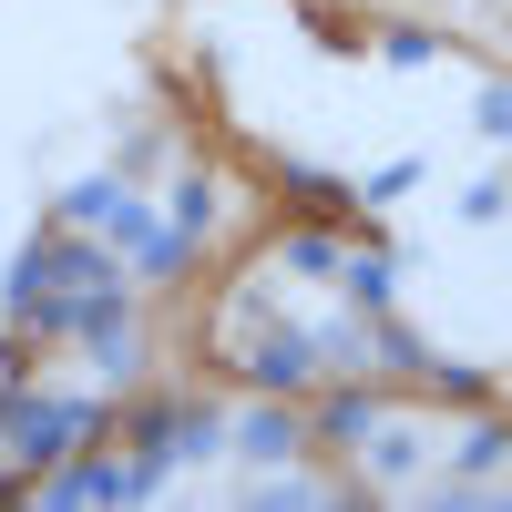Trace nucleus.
<instances>
[{
	"label": "nucleus",
	"instance_id": "f257e3e1",
	"mask_svg": "<svg viewBox=\"0 0 512 512\" xmlns=\"http://www.w3.org/2000/svg\"><path fill=\"white\" fill-rule=\"evenodd\" d=\"M93 431H103L93 400H62V390H11V400H0V451H21V461H62L72 441H93Z\"/></svg>",
	"mask_w": 512,
	"mask_h": 512
},
{
	"label": "nucleus",
	"instance_id": "f03ea898",
	"mask_svg": "<svg viewBox=\"0 0 512 512\" xmlns=\"http://www.w3.org/2000/svg\"><path fill=\"white\" fill-rule=\"evenodd\" d=\"M164 492V472H154V461H72V472H52V482H41V502H154Z\"/></svg>",
	"mask_w": 512,
	"mask_h": 512
},
{
	"label": "nucleus",
	"instance_id": "7ed1b4c3",
	"mask_svg": "<svg viewBox=\"0 0 512 512\" xmlns=\"http://www.w3.org/2000/svg\"><path fill=\"white\" fill-rule=\"evenodd\" d=\"M41 287H113V256L103 246H82V236H62V246H41Z\"/></svg>",
	"mask_w": 512,
	"mask_h": 512
},
{
	"label": "nucleus",
	"instance_id": "20e7f679",
	"mask_svg": "<svg viewBox=\"0 0 512 512\" xmlns=\"http://www.w3.org/2000/svg\"><path fill=\"white\" fill-rule=\"evenodd\" d=\"M226 441H236L246 461H287V451H297V410H246Z\"/></svg>",
	"mask_w": 512,
	"mask_h": 512
},
{
	"label": "nucleus",
	"instance_id": "39448f33",
	"mask_svg": "<svg viewBox=\"0 0 512 512\" xmlns=\"http://www.w3.org/2000/svg\"><path fill=\"white\" fill-rule=\"evenodd\" d=\"M359 441H369V472H379V482H410V472H420V431H390V420H369Z\"/></svg>",
	"mask_w": 512,
	"mask_h": 512
},
{
	"label": "nucleus",
	"instance_id": "423d86ee",
	"mask_svg": "<svg viewBox=\"0 0 512 512\" xmlns=\"http://www.w3.org/2000/svg\"><path fill=\"white\" fill-rule=\"evenodd\" d=\"M369 420H379V400H369V390H328V400H318V431H328V441H359Z\"/></svg>",
	"mask_w": 512,
	"mask_h": 512
},
{
	"label": "nucleus",
	"instance_id": "0eeeda50",
	"mask_svg": "<svg viewBox=\"0 0 512 512\" xmlns=\"http://www.w3.org/2000/svg\"><path fill=\"white\" fill-rule=\"evenodd\" d=\"M216 451H226V420L205 410V400H195V410H175V461H216Z\"/></svg>",
	"mask_w": 512,
	"mask_h": 512
},
{
	"label": "nucleus",
	"instance_id": "6e6552de",
	"mask_svg": "<svg viewBox=\"0 0 512 512\" xmlns=\"http://www.w3.org/2000/svg\"><path fill=\"white\" fill-rule=\"evenodd\" d=\"M451 472H461V482H492V472H502V420H482V431H461Z\"/></svg>",
	"mask_w": 512,
	"mask_h": 512
},
{
	"label": "nucleus",
	"instance_id": "1a4fd4ad",
	"mask_svg": "<svg viewBox=\"0 0 512 512\" xmlns=\"http://www.w3.org/2000/svg\"><path fill=\"white\" fill-rule=\"evenodd\" d=\"M369 349L390 359V369H431V349H420V338H410L400 318H379V328H369Z\"/></svg>",
	"mask_w": 512,
	"mask_h": 512
},
{
	"label": "nucleus",
	"instance_id": "9d476101",
	"mask_svg": "<svg viewBox=\"0 0 512 512\" xmlns=\"http://www.w3.org/2000/svg\"><path fill=\"white\" fill-rule=\"evenodd\" d=\"M113 205V175H82V185H62V226H93Z\"/></svg>",
	"mask_w": 512,
	"mask_h": 512
},
{
	"label": "nucleus",
	"instance_id": "9b49d317",
	"mask_svg": "<svg viewBox=\"0 0 512 512\" xmlns=\"http://www.w3.org/2000/svg\"><path fill=\"white\" fill-rule=\"evenodd\" d=\"M175 226H185V236L216 226V185H205V175H185V185H175Z\"/></svg>",
	"mask_w": 512,
	"mask_h": 512
},
{
	"label": "nucleus",
	"instance_id": "f8f14e48",
	"mask_svg": "<svg viewBox=\"0 0 512 512\" xmlns=\"http://www.w3.org/2000/svg\"><path fill=\"white\" fill-rule=\"evenodd\" d=\"M287 267L328 287V277H338V246H328V236H287Z\"/></svg>",
	"mask_w": 512,
	"mask_h": 512
},
{
	"label": "nucleus",
	"instance_id": "ddd939ff",
	"mask_svg": "<svg viewBox=\"0 0 512 512\" xmlns=\"http://www.w3.org/2000/svg\"><path fill=\"white\" fill-rule=\"evenodd\" d=\"M410 185H420V164H410V154H400V164H379V175H369V185H359V195H369V205H400V195H410Z\"/></svg>",
	"mask_w": 512,
	"mask_h": 512
},
{
	"label": "nucleus",
	"instance_id": "4468645a",
	"mask_svg": "<svg viewBox=\"0 0 512 512\" xmlns=\"http://www.w3.org/2000/svg\"><path fill=\"white\" fill-rule=\"evenodd\" d=\"M472 123H482V144H502V134H512V93H502V82H482V103H472Z\"/></svg>",
	"mask_w": 512,
	"mask_h": 512
},
{
	"label": "nucleus",
	"instance_id": "2eb2a0df",
	"mask_svg": "<svg viewBox=\"0 0 512 512\" xmlns=\"http://www.w3.org/2000/svg\"><path fill=\"white\" fill-rule=\"evenodd\" d=\"M154 164H164V144H154V134H134V144H123V164H113V185H144Z\"/></svg>",
	"mask_w": 512,
	"mask_h": 512
},
{
	"label": "nucleus",
	"instance_id": "dca6fc26",
	"mask_svg": "<svg viewBox=\"0 0 512 512\" xmlns=\"http://www.w3.org/2000/svg\"><path fill=\"white\" fill-rule=\"evenodd\" d=\"M246 502H267V512H308V502H318V482H256Z\"/></svg>",
	"mask_w": 512,
	"mask_h": 512
},
{
	"label": "nucleus",
	"instance_id": "f3484780",
	"mask_svg": "<svg viewBox=\"0 0 512 512\" xmlns=\"http://www.w3.org/2000/svg\"><path fill=\"white\" fill-rule=\"evenodd\" d=\"M349 287H359V308H390V267H379V256H369V267H349Z\"/></svg>",
	"mask_w": 512,
	"mask_h": 512
},
{
	"label": "nucleus",
	"instance_id": "a211bd4d",
	"mask_svg": "<svg viewBox=\"0 0 512 512\" xmlns=\"http://www.w3.org/2000/svg\"><path fill=\"white\" fill-rule=\"evenodd\" d=\"M461 216H472V226H502V185H492V175H482V185H472V195H461Z\"/></svg>",
	"mask_w": 512,
	"mask_h": 512
}]
</instances>
